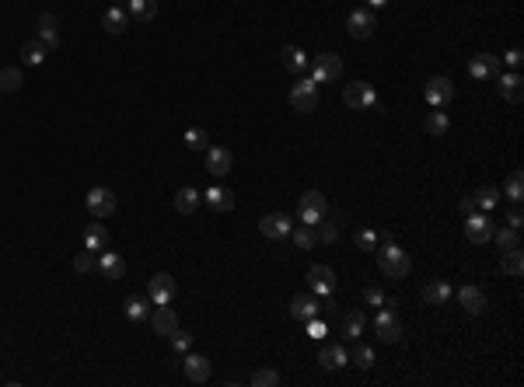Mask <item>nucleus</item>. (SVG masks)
Wrapping results in <instances>:
<instances>
[{"instance_id": "f257e3e1", "label": "nucleus", "mask_w": 524, "mask_h": 387, "mask_svg": "<svg viewBox=\"0 0 524 387\" xmlns=\"http://www.w3.org/2000/svg\"><path fill=\"white\" fill-rule=\"evenodd\" d=\"M378 269L385 273V276H392V280H406L409 273H413V262H409V255L399 248V244H385V248H378Z\"/></svg>"}, {"instance_id": "f03ea898", "label": "nucleus", "mask_w": 524, "mask_h": 387, "mask_svg": "<svg viewBox=\"0 0 524 387\" xmlns=\"http://www.w3.org/2000/svg\"><path fill=\"white\" fill-rule=\"evenodd\" d=\"M325 209H328V199L318 192V189H308V192L298 199V220H301L305 227H314V223L325 216Z\"/></svg>"}, {"instance_id": "7ed1b4c3", "label": "nucleus", "mask_w": 524, "mask_h": 387, "mask_svg": "<svg viewBox=\"0 0 524 387\" xmlns=\"http://www.w3.org/2000/svg\"><path fill=\"white\" fill-rule=\"evenodd\" d=\"M84 206H88V213H91L95 220H105V216L115 213L119 199H115V192H112L108 185H95V189H88V195H84Z\"/></svg>"}, {"instance_id": "20e7f679", "label": "nucleus", "mask_w": 524, "mask_h": 387, "mask_svg": "<svg viewBox=\"0 0 524 387\" xmlns=\"http://www.w3.org/2000/svg\"><path fill=\"white\" fill-rule=\"evenodd\" d=\"M343 77V60L336 53H318L314 56V67H312V81L314 84H332Z\"/></svg>"}, {"instance_id": "39448f33", "label": "nucleus", "mask_w": 524, "mask_h": 387, "mask_svg": "<svg viewBox=\"0 0 524 387\" xmlns=\"http://www.w3.org/2000/svg\"><path fill=\"white\" fill-rule=\"evenodd\" d=\"M493 234H497V227L486 213H468L465 216V237L472 244H486V241H493Z\"/></svg>"}, {"instance_id": "423d86ee", "label": "nucleus", "mask_w": 524, "mask_h": 387, "mask_svg": "<svg viewBox=\"0 0 524 387\" xmlns=\"http://www.w3.org/2000/svg\"><path fill=\"white\" fill-rule=\"evenodd\" d=\"M343 101H346V108H353V112H364V108H371V105L378 101V91H374V84H367V81H357V84H346Z\"/></svg>"}, {"instance_id": "0eeeda50", "label": "nucleus", "mask_w": 524, "mask_h": 387, "mask_svg": "<svg viewBox=\"0 0 524 387\" xmlns=\"http://www.w3.org/2000/svg\"><path fill=\"white\" fill-rule=\"evenodd\" d=\"M500 70H504L500 56L479 53V56H472V60H468V74H472L475 81H497V77H500Z\"/></svg>"}, {"instance_id": "6e6552de", "label": "nucleus", "mask_w": 524, "mask_h": 387, "mask_svg": "<svg viewBox=\"0 0 524 387\" xmlns=\"http://www.w3.org/2000/svg\"><path fill=\"white\" fill-rule=\"evenodd\" d=\"M290 108H294V112H305V115L318 108V84H314L312 77L301 81V84H294V91H290Z\"/></svg>"}, {"instance_id": "1a4fd4ad", "label": "nucleus", "mask_w": 524, "mask_h": 387, "mask_svg": "<svg viewBox=\"0 0 524 387\" xmlns=\"http://www.w3.org/2000/svg\"><path fill=\"white\" fill-rule=\"evenodd\" d=\"M423 98H426L430 108H444V105L454 98V84H451L447 77H430L426 88H423Z\"/></svg>"}, {"instance_id": "9d476101", "label": "nucleus", "mask_w": 524, "mask_h": 387, "mask_svg": "<svg viewBox=\"0 0 524 387\" xmlns=\"http://www.w3.org/2000/svg\"><path fill=\"white\" fill-rule=\"evenodd\" d=\"M175 280L168 276V273H158V276H151V287H147V296L154 300V303H172L175 300Z\"/></svg>"}, {"instance_id": "9b49d317", "label": "nucleus", "mask_w": 524, "mask_h": 387, "mask_svg": "<svg viewBox=\"0 0 524 387\" xmlns=\"http://www.w3.org/2000/svg\"><path fill=\"white\" fill-rule=\"evenodd\" d=\"M308 287H312L318 296H332L336 293V273L328 265H312L308 269Z\"/></svg>"}, {"instance_id": "f8f14e48", "label": "nucleus", "mask_w": 524, "mask_h": 387, "mask_svg": "<svg viewBox=\"0 0 524 387\" xmlns=\"http://www.w3.org/2000/svg\"><path fill=\"white\" fill-rule=\"evenodd\" d=\"M294 227H290V220L283 216V213H266L262 220H259V234L262 237H273V241H280V237H287Z\"/></svg>"}, {"instance_id": "ddd939ff", "label": "nucleus", "mask_w": 524, "mask_h": 387, "mask_svg": "<svg viewBox=\"0 0 524 387\" xmlns=\"http://www.w3.org/2000/svg\"><path fill=\"white\" fill-rule=\"evenodd\" d=\"M151 328H154V335H172L175 328H179V314L168 307V303H158L154 307V314H151Z\"/></svg>"}, {"instance_id": "4468645a", "label": "nucleus", "mask_w": 524, "mask_h": 387, "mask_svg": "<svg viewBox=\"0 0 524 387\" xmlns=\"http://www.w3.org/2000/svg\"><path fill=\"white\" fill-rule=\"evenodd\" d=\"M182 370H186V381H193V384H207L210 381V360L200 356V353H186Z\"/></svg>"}, {"instance_id": "2eb2a0df", "label": "nucleus", "mask_w": 524, "mask_h": 387, "mask_svg": "<svg viewBox=\"0 0 524 387\" xmlns=\"http://www.w3.org/2000/svg\"><path fill=\"white\" fill-rule=\"evenodd\" d=\"M98 273H102V280H122L126 276V262H122V255L119 251H98V265H95Z\"/></svg>"}, {"instance_id": "dca6fc26", "label": "nucleus", "mask_w": 524, "mask_h": 387, "mask_svg": "<svg viewBox=\"0 0 524 387\" xmlns=\"http://www.w3.org/2000/svg\"><path fill=\"white\" fill-rule=\"evenodd\" d=\"M346 28H350V35H353V39H371V35H374V28H378V21H374V14H371V11H364V7H360V11H353V14H350Z\"/></svg>"}, {"instance_id": "f3484780", "label": "nucleus", "mask_w": 524, "mask_h": 387, "mask_svg": "<svg viewBox=\"0 0 524 387\" xmlns=\"http://www.w3.org/2000/svg\"><path fill=\"white\" fill-rule=\"evenodd\" d=\"M35 32H39V42H46V49L60 46V21H56V14H39Z\"/></svg>"}, {"instance_id": "a211bd4d", "label": "nucleus", "mask_w": 524, "mask_h": 387, "mask_svg": "<svg viewBox=\"0 0 524 387\" xmlns=\"http://www.w3.org/2000/svg\"><path fill=\"white\" fill-rule=\"evenodd\" d=\"M231 164H234L231 150H224V147H207V171L213 178H224V175L231 171Z\"/></svg>"}, {"instance_id": "6ab92c4d", "label": "nucleus", "mask_w": 524, "mask_h": 387, "mask_svg": "<svg viewBox=\"0 0 524 387\" xmlns=\"http://www.w3.org/2000/svg\"><path fill=\"white\" fill-rule=\"evenodd\" d=\"M374 328H378V335H381L385 342H399V339H402V324H399V317H395L392 310H381V314L374 317Z\"/></svg>"}, {"instance_id": "aec40b11", "label": "nucleus", "mask_w": 524, "mask_h": 387, "mask_svg": "<svg viewBox=\"0 0 524 387\" xmlns=\"http://www.w3.org/2000/svg\"><path fill=\"white\" fill-rule=\"evenodd\" d=\"M458 300H461V307H465L468 314H486V310H490L486 293L475 290V287H461V290H458Z\"/></svg>"}, {"instance_id": "412c9836", "label": "nucleus", "mask_w": 524, "mask_h": 387, "mask_svg": "<svg viewBox=\"0 0 524 387\" xmlns=\"http://www.w3.org/2000/svg\"><path fill=\"white\" fill-rule=\"evenodd\" d=\"M200 202H203V192L193 189V185H186V189L175 192V209H179L182 216H193V213L200 209Z\"/></svg>"}, {"instance_id": "4be33fe9", "label": "nucleus", "mask_w": 524, "mask_h": 387, "mask_svg": "<svg viewBox=\"0 0 524 387\" xmlns=\"http://www.w3.org/2000/svg\"><path fill=\"white\" fill-rule=\"evenodd\" d=\"M102 28L108 32V35H122V32L129 28V14H126L122 7H115V4H112V7L102 14Z\"/></svg>"}, {"instance_id": "5701e85b", "label": "nucleus", "mask_w": 524, "mask_h": 387, "mask_svg": "<svg viewBox=\"0 0 524 387\" xmlns=\"http://www.w3.org/2000/svg\"><path fill=\"white\" fill-rule=\"evenodd\" d=\"M280 63H283L290 74H305V70H308V56H305V49H298V46H280Z\"/></svg>"}, {"instance_id": "b1692460", "label": "nucleus", "mask_w": 524, "mask_h": 387, "mask_svg": "<svg viewBox=\"0 0 524 387\" xmlns=\"http://www.w3.org/2000/svg\"><path fill=\"white\" fill-rule=\"evenodd\" d=\"M203 202H207L213 213H227V209H234V192H227V189L213 185V189L203 192Z\"/></svg>"}, {"instance_id": "393cba45", "label": "nucleus", "mask_w": 524, "mask_h": 387, "mask_svg": "<svg viewBox=\"0 0 524 387\" xmlns=\"http://www.w3.org/2000/svg\"><path fill=\"white\" fill-rule=\"evenodd\" d=\"M500 95H504V101L518 105V101L524 98V77L521 74H504V77H500Z\"/></svg>"}, {"instance_id": "a878e982", "label": "nucleus", "mask_w": 524, "mask_h": 387, "mask_svg": "<svg viewBox=\"0 0 524 387\" xmlns=\"http://www.w3.org/2000/svg\"><path fill=\"white\" fill-rule=\"evenodd\" d=\"M318 310H321V307L314 303L308 293H298V296L290 300V314H294L298 321H312V317H318Z\"/></svg>"}, {"instance_id": "bb28decb", "label": "nucleus", "mask_w": 524, "mask_h": 387, "mask_svg": "<svg viewBox=\"0 0 524 387\" xmlns=\"http://www.w3.org/2000/svg\"><path fill=\"white\" fill-rule=\"evenodd\" d=\"M126 7H129V18L140 21V25L158 18V0H126Z\"/></svg>"}, {"instance_id": "cd10ccee", "label": "nucleus", "mask_w": 524, "mask_h": 387, "mask_svg": "<svg viewBox=\"0 0 524 387\" xmlns=\"http://www.w3.org/2000/svg\"><path fill=\"white\" fill-rule=\"evenodd\" d=\"M25 84V74L18 67H0V95H18Z\"/></svg>"}, {"instance_id": "c85d7f7f", "label": "nucleus", "mask_w": 524, "mask_h": 387, "mask_svg": "<svg viewBox=\"0 0 524 387\" xmlns=\"http://www.w3.org/2000/svg\"><path fill=\"white\" fill-rule=\"evenodd\" d=\"M423 300L433 303V307H437V303H447V300H451V283H447V280L426 283V287H423Z\"/></svg>"}, {"instance_id": "c756f323", "label": "nucleus", "mask_w": 524, "mask_h": 387, "mask_svg": "<svg viewBox=\"0 0 524 387\" xmlns=\"http://www.w3.org/2000/svg\"><path fill=\"white\" fill-rule=\"evenodd\" d=\"M364 328H367V321H364L360 310H350V314L343 317V339H346V342H357V339L364 335Z\"/></svg>"}, {"instance_id": "7c9ffc66", "label": "nucleus", "mask_w": 524, "mask_h": 387, "mask_svg": "<svg viewBox=\"0 0 524 387\" xmlns=\"http://www.w3.org/2000/svg\"><path fill=\"white\" fill-rule=\"evenodd\" d=\"M346 349L343 346H325L321 353H318V363L325 367V370H339V367H346Z\"/></svg>"}, {"instance_id": "2f4dec72", "label": "nucleus", "mask_w": 524, "mask_h": 387, "mask_svg": "<svg viewBox=\"0 0 524 387\" xmlns=\"http://www.w3.org/2000/svg\"><path fill=\"white\" fill-rule=\"evenodd\" d=\"M84 248H88V251H105V248H108V230H105L102 223H91V227L84 230Z\"/></svg>"}, {"instance_id": "473e14b6", "label": "nucleus", "mask_w": 524, "mask_h": 387, "mask_svg": "<svg viewBox=\"0 0 524 387\" xmlns=\"http://www.w3.org/2000/svg\"><path fill=\"white\" fill-rule=\"evenodd\" d=\"M46 53H49V49H46V42H39V39H28V42L21 46V60H25L28 67H39V63L46 60Z\"/></svg>"}, {"instance_id": "72a5a7b5", "label": "nucleus", "mask_w": 524, "mask_h": 387, "mask_svg": "<svg viewBox=\"0 0 524 387\" xmlns=\"http://www.w3.org/2000/svg\"><path fill=\"white\" fill-rule=\"evenodd\" d=\"M447 126H451V119H447V112H440V108H433V112L426 115V122H423V129H426L430 136H444Z\"/></svg>"}, {"instance_id": "f704fd0d", "label": "nucleus", "mask_w": 524, "mask_h": 387, "mask_svg": "<svg viewBox=\"0 0 524 387\" xmlns=\"http://www.w3.org/2000/svg\"><path fill=\"white\" fill-rule=\"evenodd\" d=\"M472 199H475L479 209H497V206H500V189H497V185H479Z\"/></svg>"}, {"instance_id": "c9c22d12", "label": "nucleus", "mask_w": 524, "mask_h": 387, "mask_svg": "<svg viewBox=\"0 0 524 387\" xmlns=\"http://www.w3.org/2000/svg\"><path fill=\"white\" fill-rule=\"evenodd\" d=\"M122 310H126L129 321H143V317H151V307H147L143 296H129V300L122 303Z\"/></svg>"}, {"instance_id": "e433bc0d", "label": "nucleus", "mask_w": 524, "mask_h": 387, "mask_svg": "<svg viewBox=\"0 0 524 387\" xmlns=\"http://www.w3.org/2000/svg\"><path fill=\"white\" fill-rule=\"evenodd\" d=\"M500 265H504V273H507V276H521V273H524V251H521V248L504 251V262H500Z\"/></svg>"}, {"instance_id": "4c0bfd02", "label": "nucleus", "mask_w": 524, "mask_h": 387, "mask_svg": "<svg viewBox=\"0 0 524 387\" xmlns=\"http://www.w3.org/2000/svg\"><path fill=\"white\" fill-rule=\"evenodd\" d=\"M500 251H511V248H521V227H504L500 234H493Z\"/></svg>"}, {"instance_id": "58836bf2", "label": "nucleus", "mask_w": 524, "mask_h": 387, "mask_svg": "<svg viewBox=\"0 0 524 387\" xmlns=\"http://www.w3.org/2000/svg\"><path fill=\"white\" fill-rule=\"evenodd\" d=\"M290 237H294V248H298V251H312L314 241H318V237H314V230H312V227H305V223H301V227H294V230H290Z\"/></svg>"}, {"instance_id": "ea45409f", "label": "nucleus", "mask_w": 524, "mask_h": 387, "mask_svg": "<svg viewBox=\"0 0 524 387\" xmlns=\"http://www.w3.org/2000/svg\"><path fill=\"white\" fill-rule=\"evenodd\" d=\"M186 147L189 150H207L210 147V136H207V129H200V126H193V129H186Z\"/></svg>"}, {"instance_id": "a19ab883", "label": "nucleus", "mask_w": 524, "mask_h": 387, "mask_svg": "<svg viewBox=\"0 0 524 387\" xmlns=\"http://www.w3.org/2000/svg\"><path fill=\"white\" fill-rule=\"evenodd\" d=\"M314 227H318V234H314V237H318V241H325V244H332V241L339 237V220H325V216H321Z\"/></svg>"}, {"instance_id": "79ce46f5", "label": "nucleus", "mask_w": 524, "mask_h": 387, "mask_svg": "<svg viewBox=\"0 0 524 387\" xmlns=\"http://www.w3.org/2000/svg\"><path fill=\"white\" fill-rule=\"evenodd\" d=\"M95 265H98V258H95V251H81L77 258H74V273H81V276H88V273H95Z\"/></svg>"}, {"instance_id": "37998d69", "label": "nucleus", "mask_w": 524, "mask_h": 387, "mask_svg": "<svg viewBox=\"0 0 524 387\" xmlns=\"http://www.w3.org/2000/svg\"><path fill=\"white\" fill-rule=\"evenodd\" d=\"M507 199H514V202L524 199V175L521 171H511V178H507Z\"/></svg>"}, {"instance_id": "c03bdc74", "label": "nucleus", "mask_w": 524, "mask_h": 387, "mask_svg": "<svg viewBox=\"0 0 524 387\" xmlns=\"http://www.w3.org/2000/svg\"><path fill=\"white\" fill-rule=\"evenodd\" d=\"M280 384V374L276 370H255L252 374V387H276Z\"/></svg>"}, {"instance_id": "a18cd8bd", "label": "nucleus", "mask_w": 524, "mask_h": 387, "mask_svg": "<svg viewBox=\"0 0 524 387\" xmlns=\"http://www.w3.org/2000/svg\"><path fill=\"white\" fill-rule=\"evenodd\" d=\"M357 248H360V251H378V234L367 230V227L357 230Z\"/></svg>"}, {"instance_id": "49530a36", "label": "nucleus", "mask_w": 524, "mask_h": 387, "mask_svg": "<svg viewBox=\"0 0 524 387\" xmlns=\"http://www.w3.org/2000/svg\"><path fill=\"white\" fill-rule=\"evenodd\" d=\"M168 342H172L179 353H189V346H193V335H189V332H182V328H175V332L168 335Z\"/></svg>"}, {"instance_id": "de8ad7c7", "label": "nucleus", "mask_w": 524, "mask_h": 387, "mask_svg": "<svg viewBox=\"0 0 524 387\" xmlns=\"http://www.w3.org/2000/svg\"><path fill=\"white\" fill-rule=\"evenodd\" d=\"M353 363H357L360 370H367V367L374 363V353H371L367 346H357V349H353Z\"/></svg>"}, {"instance_id": "09e8293b", "label": "nucleus", "mask_w": 524, "mask_h": 387, "mask_svg": "<svg viewBox=\"0 0 524 387\" xmlns=\"http://www.w3.org/2000/svg\"><path fill=\"white\" fill-rule=\"evenodd\" d=\"M364 300H367L371 307H385V293L378 290V287H367V290H364Z\"/></svg>"}, {"instance_id": "8fccbe9b", "label": "nucleus", "mask_w": 524, "mask_h": 387, "mask_svg": "<svg viewBox=\"0 0 524 387\" xmlns=\"http://www.w3.org/2000/svg\"><path fill=\"white\" fill-rule=\"evenodd\" d=\"M305 324H308V335H312V339H321V335H325V324H321L318 317H312V321H305Z\"/></svg>"}, {"instance_id": "3c124183", "label": "nucleus", "mask_w": 524, "mask_h": 387, "mask_svg": "<svg viewBox=\"0 0 524 387\" xmlns=\"http://www.w3.org/2000/svg\"><path fill=\"white\" fill-rule=\"evenodd\" d=\"M504 60H507V67H514V70H518V67L524 63V53H521V49H511V53H507Z\"/></svg>"}, {"instance_id": "603ef678", "label": "nucleus", "mask_w": 524, "mask_h": 387, "mask_svg": "<svg viewBox=\"0 0 524 387\" xmlns=\"http://www.w3.org/2000/svg\"><path fill=\"white\" fill-rule=\"evenodd\" d=\"M458 209H461L465 216H468V213H479V206H475V199H472V195H465V199L458 202Z\"/></svg>"}, {"instance_id": "864d4df0", "label": "nucleus", "mask_w": 524, "mask_h": 387, "mask_svg": "<svg viewBox=\"0 0 524 387\" xmlns=\"http://www.w3.org/2000/svg\"><path fill=\"white\" fill-rule=\"evenodd\" d=\"M507 223H511V227H521V223H524V216H521V202H518V206H514V209L507 213Z\"/></svg>"}, {"instance_id": "5fc2aeb1", "label": "nucleus", "mask_w": 524, "mask_h": 387, "mask_svg": "<svg viewBox=\"0 0 524 387\" xmlns=\"http://www.w3.org/2000/svg\"><path fill=\"white\" fill-rule=\"evenodd\" d=\"M364 4H367V7H385L388 0H364Z\"/></svg>"}, {"instance_id": "6e6d98bb", "label": "nucleus", "mask_w": 524, "mask_h": 387, "mask_svg": "<svg viewBox=\"0 0 524 387\" xmlns=\"http://www.w3.org/2000/svg\"><path fill=\"white\" fill-rule=\"evenodd\" d=\"M112 4H115V7H122V4H126V0H112Z\"/></svg>"}]
</instances>
